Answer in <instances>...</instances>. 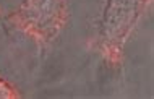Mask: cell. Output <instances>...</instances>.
<instances>
[{
	"instance_id": "obj_3",
	"label": "cell",
	"mask_w": 154,
	"mask_h": 99,
	"mask_svg": "<svg viewBox=\"0 0 154 99\" xmlns=\"http://www.w3.org/2000/svg\"><path fill=\"white\" fill-rule=\"evenodd\" d=\"M16 96H18V94H16L5 81L0 80V99H11V97H16Z\"/></svg>"
},
{
	"instance_id": "obj_1",
	"label": "cell",
	"mask_w": 154,
	"mask_h": 99,
	"mask_svg": "<svg viewBox=\"0 0 154 99\" xmlns=\"http://www.w3.org/2000/svg\"><path fill=\"white\" fill-rule=\"evenodd\" d=\"M148 3L149 0H107L99 23V46L109 60H119L125 41Z\"/></svg>"
},
{
	"instance_id": "obj_2",
	"label": "cell",
	"mask_w": 154,
	"mask_h": 99,
	"mask_svg": "<svg viewBox=\"0 0 154 99\" xmlns=\"http://www.w3.org/2000/svg\"><path fill=\"white\" fill-rule=\"evenodd\" d=\"M66 18L65 0H24L13 21L41 42L59 34Z\"/></svg>"
}]
</instances>
